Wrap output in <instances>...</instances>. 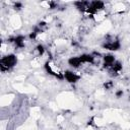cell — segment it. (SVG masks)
Here are the masks:
<instances>
[{"instance_id": "obj_1", "label": "cell", "mask_w": 130, "mask_h": 130, "mask_svg": "<svg viewBox=\"0 0 130 130\" xmlns=\"http://www.w3.org/2000/svg\"><path fill=\"white\" fill-rule=\"evenodd\" d=\"M17 56L13 53L5 54L1 57L0 60V66H1V72L2 73H8L10 72L16 65H17Z\"/></svg>"}]
</instances>
